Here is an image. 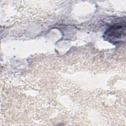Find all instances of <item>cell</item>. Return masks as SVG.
<instances>
[{
    "mask_svg": "<svg viewBox=\"0 0 126 126\" xmlns=\"http://www.w3.org/2000/svg\"><path fill=\"white\" fill-rule=\"evenodd\" d=\"M125 21L115 23L105 32L104 37L107 40L113 43H118L125 38Z\"/></svg>",
    "mask_w": 126,
    "mask_h": 126,
    "instance_id": "1",
    "label": "cell"
}]
</instances>
